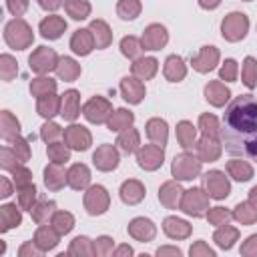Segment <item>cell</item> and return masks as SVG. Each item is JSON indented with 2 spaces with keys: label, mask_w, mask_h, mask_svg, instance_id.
Returning <instances> with one entry per match:
<instances>
[{
  "label": "cell",
  "mask_w": 257,
  "mask_h": 257,
  "mask_svg": "<svg viewBox=\"0 0 257 257\" xmlns=\"http://www.w3.org/2000/svg\"><path fill=\"white\" fill-rule=\"evenodd\" d=\"M225 149L243 159L257 161V98L241 94L229 102L221 118Z\"/></svg>",
  "instance_id": "6da1fadb"
}]
</instances>
